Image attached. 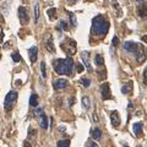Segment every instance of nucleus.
I'll return each mask as SVG.
<instances>
[{
  "label": "nucleus",
  "instance_id": "nucleus-9",
  "mask_svg": "<svg viewBox=\"0 0 147 147\" xmlns=\"http://www.w3.org/2000/svg\"><path fill=\"white\" fill-rule=\"evenodd\" d=\"M69 86V81L65 80V79H58L53 82V87L54 90H63L65 88V87Z\"/></svg>",
  "mask_w": 147,
  "mask_h": 147
},
{
  "label": "nucleus",
  "instance_id": "nucleus-38",
  "mask_svg": "<svg viewBox=\"0 0 147 147\" xmlns=\"http://www.w3.org/2000/svg\"><path fill=\"white\" fill-rule=\"evenodd\" d=\"M135 1H142V0H135Z\"/></svg>",
  "mask_w": 147,
  "mask_h": 147
},
{
  "label": "nucleus",
  "instance_id": "nucleus-28",
  "mask_svg": "<svg viewBox=\"0 0 147 147\" xmlns=\"http://www.w3.org/2000/svg\"><path fill=\"white\" fill-rule=\"evenodd\" d=\"M40 71H42V77H47V70H45V63L43 61L42 64H40Z\"/></svg>",
  "mask_w": 147,
  "mask_h": 147
},
{
  "label": "nucleus",
  "instance_id": "nucleus-11",
  "mask_svg": "<svg viewBox=\"0 0 147 147\" xmlns=\"http://www.w3.org/2000/svg\"><path fill=\"white\" fill-rule=\"evenodd\" d=\"M28 55H30V60L32 64H34L37 61V58H38V48L36 47H31L28 49Z\"/></svg>",
  "mask_w": 147,
  "mask_h": 147
},
{
  "label": "nucleus",
  "instance_id": "nucleus-35",
  "mask_svg": "<svg viewBox=\"0 0 147 147\" xmlns=\"http://www.w3.org/2000/svg\"><path fill=\"white\" fill-rule=\"evenodd\" d=\"M24 147H32V145L30 144L28 141H25V144H24Z\"/></svg>",
  "mask_w": 147,
  "mask_h": 147
},
{
  "label": "nucleus",
  "instance_id": "nucleus-15",
  "mask_svg": "<svg viewBox=\"0 0 147 147\" xmlns=\"http://www.w3.org/2000/svg\"><path fill=\"white\" fill-rule=\"evenodd\" d=\"M131 91H132V81L126 82V84L121 87V93L123 94H130Z\"/></svg>",
  "mask_w": 147,
  "mask_h": 147
},
{
  "label": "nucleus",
  "instance_id": "nucleus-10",
  "mask_svg": "<svg viewBox=\"0 0 147 147\" xmlns=\"http://www.w3.org/2000/svg\"><path fill=\"white\" fill-rule=\"evenodd\" d=\"M110 121H112V125L114 127H118L120 125V115H119L118 110H113L112 114H110Z\"/></svg>",
  "mask_w": 147,
  "mask_h": 147
},
{
  "label": "nucleus",
  "instance_id": "nucleus-32",
  "mask_svg": "<svg viewBox=\"0 0 147 147\" xmlns=\"http://www.w3.org/2000/svg\"><path fill=\"white\" fill-rule=\"evenodd\" d=\"M144 84L147 86V67L145 69V71H144Z\"/></svg>",
  "mask_w": 147,
  "mask_h": 147
},
{
  "label": "nucleus",
  "instance_id": "nucleus-14",
  "mask_svg": "<svg viewBox=\"0 0 147 147\" xmlns=\"http://www.w3.org/2000/svg\"><path fill=\"white\" fill-rule=\"evenodd\" d=\"M137 43H135V42H125V44H124V49L126 50V52H129V53H134L135 54V52H136V49H137Z\"/></svg>",
  "mask_w": 147,
  "mask_h": 147
},
{
  "label": "nucleus",
  "instance_id": "nucleus-21",
  "mask_svg": "<svg viewBox=\"0 0 147 147\" xmlns=\"http://www.w3.org/2000/svg\"><path fill=\"white\" fill-rule=\"evenodd\" d=\"M82 107H84L85 109H90V107H91V100L87 96L82 97Z\"/></svg>",
  "mask_w": 147,
  "mask_h": 147
},
{
  "label": "nucleus",
  "instance_id": "nucleus-7",
  "mask_svg": "<svg viewBox=\"0 0 147 147\" xmlns=\"http://www.w3.org/2000/svg\"><path fill=\"white\" fill-rule=\"evenodd\" d=\"M100 93H102V99L107 100V99H112V93H110V88H109V84L104 82L100 86Z\"/></svg>",
  "mask_w": 147,
  "mask_h": 147
},
{
  "label": "nucleus",
  "instance_id": "nucleus-27",
  "mask_svg": "<svg viewBox=\"0 0 147 147\" xmlns=\"http://www.w3.org/2000/svg\"><path fill=\"white\" fill-rule=\"evenodd\" d=\"M81 85L84 86V87H90L91 85V80L90 79H86V77H84V79H81Z\"/></svg>",
  "mask_w": 147,
  "mask_h": 147
},
{
  "label": "nucleus",
  "instance_id": "nucleus-12",
  "mask_svg": "<svg viewBox=\"0 0 147 147\" xmlns=\"http://www.w3.org/2000/svg\"><path fill=\"white\" fill-rule=\"evenodd\" d=\"M81 59L84 61L85 66L87 67L88 71H92V66H91V63H90V53L88 52H82L81 53Z\"/></svg>",
  "mask_w": 147,
  "mask_h": 147
},
{
  "label": "nucleus",
  "instance_id": "nucleus-1",
  "mask_svg": "<svg viewBox=\"0 0 147 147\" xmlns=\"http://www.w3.org/2000/svg\"><path fill=\"white\" fill-rule=\"evenodd\" d=\"M109 31V21L103 15H97L92 20V34L96 37H105Z\"/></svg>",
  "mask_w": 147,
  "mask_h": 147
},
{
  "label": "nucleus",
  "instance_id": "nucleus-39",
  "mask_svg": "<svg viewBox=\"0 0 147 147\" xmlns=\"http://www.w3.org/2000/svg\"><path fill=\"white\" fill-rule=\"evenodd\" d=\"M0 58H1V54H0Z\"/></svg>",
  "mask_w": 147,
  "mask_h": 147
},
{
  "label": "nucleus",
  "instance_id": "nucleus-23",
  "mask_svg": "<svg viewBox=\"0 0 147 147\" xmlns=\"http://www.w3.org/2000/svg\"><path fill=\"white\" fill-rule=\"evenodd\" d=\"M58 147H70V140H60L58 142Z\"/></svg>",
  "mask_w": 147,
  "mask_h": 147
},
{
  "label": "nucleus",
  "instance_id": "nucleus-30",
  "mask_svg": "<svg viewBox=\"0 0 147 147\" xmlns=\"http://www.w3.org/2000/svg\"><path fill=\"white\" fill-rule=\"evenodd\" d=\"M112 44L114 45V47H117V45L119 44V38H118V37H117V36H114V37H113V40H112Z\"/></svg>",
  "mask_w": 147,
  "mask_h": 147
},
{
  "label": "nucleus",
  "instance_id": "nucleus-34",
  "mask_svg": "<svg viewBox=\"0 0 147 147\" xmlns=\"http://www.w3.org/2000/svg\"><path fill=\"white\" fill-rule=\"evenodd\" d=\"M76 69H77V72H81L84 70V66H82L81 64H76Z\"/></svg>",
  "mask_w": 147,
  "mask_h": 147
},
{
  "label": "nucleus",
  "instance_id": "nucleus-31",
  "mask_svg": "<svg viewBox=\"0 0 147 147\" xmlns=\"http://www.w3.org/2000/svg\"><path fill=\"white\" fill-rule=\"evenodd\" d=\"M43 112H44V110H43L42 108H36V109H34V115H36V117H38L39 114H40V113H43Z\"/></svg>",
  "mask_w": 147,
  "mask_h": 147
},
{
  "label": "nucleus",
  "instance_id": "nucleus-3",
  "mask_svg": "<svg viewBox=\"0 0 147 147\" xmlns=\"http://www.w3.org/2000/svg\"><path fill=\"white\" fill-rule=\"evenodd\" d=\"M17 92L16 91H10L9 93L5 96V99H4V108H5L6 112H10L13 108L16 100H17Z\"/></svg>",
  "mask_w": 147,
  "mask_h": 147
},
{
  "label": "nucleus",
  "instance_id": "nucleus-16",
  "mask_svg": "<svg viewBox=\"0 0 147 147\" xmlns=\"http://www.w3.org/2000/svg\"><path fill=\"white\" fill-rule=\"evenodd\" d=\"M132 130H134L136 137H140L142 135V123H135L132 125Z\"/></svg>",
  "mask_w": 147,
  "mask_h": 147
},
{
  "label": "nucleus",
  "instance_id": "nucleus-6",
  "mask_svg": "<svg viewBox=\"0 0 147 147\" xmlns=\"http://www.w3.org/2000/svg\"><path fill=\"white\" fill-rule=\"evenodd\" d=\"M18 18H20L21 25H27V24H28L30 15H28V11H27L26 7H24V6L18 7Z\"/></svg>",
  "mask_w": 147,
  "mask_h": 147
},
{
  "label": "nucleus",
  "instance_id": "nucleus-29",
  "mask_svg": "<svg viewBox=\"0 0 147 147\" xmlns=\"http://www.w3.org/2000/svg\"><path fill=\"white\" fill-rule=\"evenodd\" d=\"M59 25H60V28H61V30H64V31H67V30H69V27H67V22H66V21L61 20V21H60V24H59Z\"/></svg>",
  "mask_w": 147,
  "mask_h": 147
},
{
  "label": "nucleus",
  "instance_id": "nucleus-20",
  "mask_svg": "<svg viewBox=\"0 0 147 147\" xmlns=\"http://www.w3.org/2000/svg\"><path fill=\"white\" fill-rule=\"evenodd\" d=\"M47 13H48V16H49V18L50 20H55L58 16H57V9H54V7H52V9H49V10L47 11Z\"/></svg>",
  "mask_w": 147,
  "mask_h": 147
},
{
  "label": "nucleus",
  "instance_id": "nucleus-4",
  "mask_svg": "<svg viewBox=\"0 0 147 147\" xmlns=\"http://www.w3.org/2000/svg\"><path fill=\"white\" fill-rule=\"evenodd\" d=\"M60 47H61V49L64 50V52H65L66 54H69V55H72V54L76 53V42L71 38H66L60 44Z\"/></svg>",
  "mask_w": 147,
  "mask_h": 147
},
{
  "label": "nucleus",
  "instance_id": "nucleus-24",
  "mask_svg": "<svg viewBox=\"0 0 147 147\" xmlns=\"http://www.w3.org/2000/svg\"><path fill=\"white\" fill-rule=\"evenodd\" d=\"M67 15H69V17H70V22H71V25H72L74 27H76V25H77V21H76V17H75V15H74L72 12H67Z\"/></svg>",
  "mask_w": 147,
  "mask_h": 147
},
{
  "label": "nucleus",
  "instance_id": "nucleus-19",
  "mask_svg": "<svg viewBox=\"0 0 147 147\" xmlns=\"http://www.w3.org/2000/svg\"><path fill=\"white\" fill-rule=\"evenodd\" d=\"M91 135H92V137H93V140H99L100 136H102L100 129H98V127L93 129V130H92V132H91Z\"/></svg>",
  "mask_w": 147,
  "mask_h": 147
},
{
  "label": "nucleus",
  "instance_id": "nucleus-37",
  "mask_svg": "<svg viewBox=\"0 0 147 147\" xmlns=\"http://www.w3.org/2000/svg\"><path fill=\"white\" fill-rule=\"evenodd\" d=\"M142 40H144V42H147V36H145L144 38H142Z\"/></svg>",
  "mask_w": 147,
  "mask_h": 147
},
{
  "label": "nucleus",
  "instance_id": "nucleus-17",
  "mask_svg": "<svg viewBox=\"0 0 147 147\" xmlns=\"http://www.w3.org/2000/svg\"><path fill=\"white\" fill-rule=\"evenodd\" d=\"M38 118H39V124H40V126H42L43 129H47V127H48V118H47V115L44 114V112L40 113L39 115H38Z\"/></svg>",
  "mask_w": 147,
  "mask_h": 147
},
{
  "label": "nucleus",
  "instance_id": "nucleus-25",
  "mask_svg": "<svg viewBox=\"0 0 147 147\" xmlns=\"http://www.w3.org/2000/svg\"><path fill=\"white\" fill-rule=\"evenodd\" d=\"M38 18H39V5L36 4L34 5V21L38 22Z\"/></svg>",
  "mask_w": 147,
  "mask_h": 147
},
{
  "label": "nucleus",
  "instance_id": "nucleus-18",
  "mask_svg": "<svg viewBox=\"0 0 147 147\" xmlns=\"http://www.w3.org/2000/svg\"><path fill=\"white\" fill-rule=\"evenodd\" d=\"M30 105L31 107H37L38 105V96H37L36 93H32L31 97H30Z\"/></svg>",
  "mask_w": 147,
  "mask_h": 147
},
{
  "label": "nucleus",
  "instance_id": "nucleus-8",
  "mask_svg": "<svg viewBox=\"0 0 147 147\" xmlns=\"http://www.w3.org/2000/svg\"><path fill=\"white\" fill-rule=\"evenodd\" d=\"M43 43H44V47H45V49H47L48 52H50V53H54V52H55L52 34H47V37H45L44 40H43Z\"/></svg>",
  "mask_w": 147,
  "mask_h": 147
},
{
  "label": "nucleus",
  "instance_id": "nucleus-22",
  "mask_svg": "<svg viewBox=\"0 0 147 147\" xmlns=\"http://www.w3.org/2000/svg\"><path fill=\"white\" fill-rule=\"evenodd\" d=\"M94 61H96V64H97L98 66H102L103 64H104V59H103V57L100 54H97L94 57Z\"/></svg>",
  "mask_w": 147,
  "mask_h": 147
},
{
  "label": "nucleus",
  "instance_id": "nucleus-13",
  "mask_svg": "<svg viewBox=\"0 0 147 147\" xmlns=\"http://www.w3.org/2000/svg\"><path fill=\"white\" fill-rule=\"evenodd\" d=\"M137 15L141 18H147V4L142 3L141 5H139V7H137Z\"/></svg>",
  "mask_w": 147,
  "mask_h": 147
},
{
  "label": "nucleus",
  "instance_id": "nucleus-5",
  "mask_svg": "<svg viewBox=\"0 0 147 147\" xmlns=\"http://www.w3.org/2000/svg\"><path fill=\"white\" fill-rule=\"evenodd\" d=\"M135 55H136L137 63H140V64H142L147 59V52H146V49H145V47L142 44L137 45V49H136V52H135Z\"/></svg>",
  "mask_w": 147,
  "mask_h": 147
},
{
  "label": "nucleus",
  "instance_id": "nucleus-33",
  "mask_svg": "<svg viewBox=\"0 0 147 147\" xmlns=\"http://www.w3.org/2000/svg\"><path fill=\"white\" fill-rule=\"evenodd\" d=\"M85 147H97V144L96 142H87Z\"/></svg>",
  "mask_w": 147,
  "mask_h": 147
},
{
  "label": "nucleus",
  "instance_id": "nucleus-26",
  "mask_svg": "<svg viewBox=\"0 0 147 147\" xmlns=\"http://www.w3.org/2000/svg\"><path fill=\"white\" fill-rule=\"evenodd\" d=\"M11 58H12V60L15 61V63H18V61H21V57H20V54H18L17 52L12 53V54H11Z\"/></svg>",
  "mask_w": 147,
  "mask_h": 147
},
{
  "label": "nucleus",
  "instance_id": "nucleus-36",
  "mask_svg": "<svg viewBox=\"0 0 147 147\" xmlns=\"http://www.w3.org/2000/svg\"><path fill=\"white\" fill-rule=\"evenodd\" d=\"M77 0H67V3H70V4H74V3H76Z\"/></svg>",
  "mask_w": 147,
  "mask_h": 147
},
{
  "label": "nucleus",
  "instance_id": "nucleus-2",
  "mask_svg": "<svg viewBox=\"0 0 147 147\" xmlns=\"http://www.w3.org/2000/svg\"><path fill=\"white\" fill-rule=\"evenodd\" d=\"M75 63L71 58H65V59H57L53 61V67L57 74L59 75H71L72 69Z\"/></svg>",
  "mask_w": 147,
  "mask_h": 147
}]
</instances>
